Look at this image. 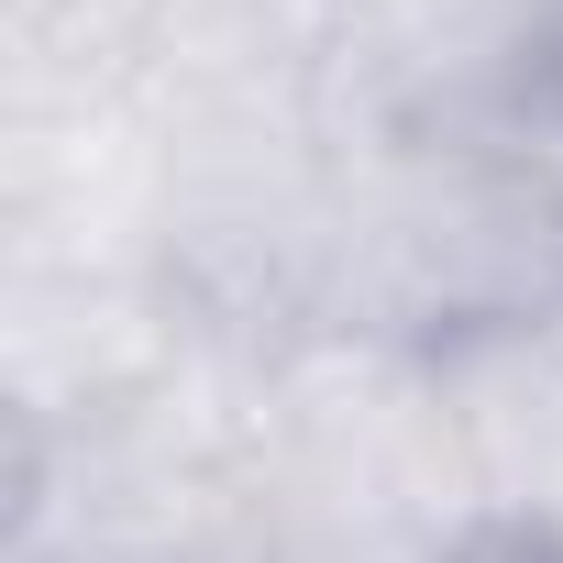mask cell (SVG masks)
I'll return each mask as SVG.
<instances>
[{
    "label": "cell",
    "mask_w": 563,
    "mask_h": 563,
    "mask_svg": "<svg viewBox=\"0 0 563 563\" xmlns=\"http://www.w3.org/2000/svg\"><path fill=\"white\" fill-rule=\"evenodd\" d=\"M497 563H552V552H541V541H508V552H497Z\"/></svg>",
    "instance_id": "1"
},
{
    "label": "cell",
    "mask_w": 563,
    "mask_h": 563,
    "mask_svg": "<svg viewBox=\"0 0 563 563\" xmlns=\"http://www.w3.org/2000/svg\"><path fill=\"white\" fill-rule=\"evenodd\" d=\"M552 67H563V12H552Z\"/></svg>",
    "instance_id": "2"
}]
</instances>
